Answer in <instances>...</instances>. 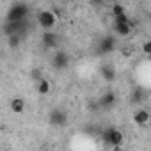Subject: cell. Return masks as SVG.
<instances>
[{
  "label": "cell",
  "mask_w": 151,
  "mask_h": 151,
  "mask_svg": "<svg viewBox=\"0 0 151 151\" xmlns=\"http://www.w3.org/2000/svg\"><path fill=\"white\" fill-rule=\"evenodd\" d=\"M27 14H29V6L27 4H22V2H16V4H13L9 7L6 18H7L9 23H20V22H23V18Z\"/></svg>",
  "instance_id": "6da1fadb"
},
{
  "label": "cell",
  "mask_w": 151,
  "mask_h": 151,
  "mask_svg": "<svg viewBox=\"0 0 151 151\" xmlns=\"http://www.w3.org/2000/svg\"><path fill=\"white\" fill-rule=\"evenodd\" d=\"M55 22H57V14H55L53 11L45 9V11H41V13L37 14V23H39V27H41V29H45V30L53 29Z\"/></svg>",
  "instance_id": "7a4b0ae2"
},
{
  "label": "cell",
  "mask_w": 151,
  "mask_h": 151,
  "mask_svg": "<svg viewBox=\"0 0 151 151\" xmlns=\"http://www.w3.org/2000/svg\"><path fill=\"white\" fill-rule=\"evenodd\" d=\"M105 142L109 144V146H121L123 144V140H124V137H123V133L119 132V130H116V128H110L109 132H105Z\"/></svg>",
  "instance_id": "3957f363"
},
{
  "label": "cell",
  "mask_w": 151,
  "mask_h": 151,
  "mask_svg": "<svg viewBox=\"0 0 151 151\" xmlns=\"http://www.w3.org/2000/svg\"><path fill=\"white\" fill-rule=\"evenodd\" d=\"M50 123L55 124V126H64V124L68 123L66 112H62V110H53V112H50Z\"/></svg>",
  "instance_id": "277c9868"
},
{
  "label": "cell",
  "mask_w": 151,
  "mask_h": 151,
  "mask_svg": "<svg viewBox=\"0 0 151 151\" xmlns=\"http://www.w3.org/2000/svg\"><path fill=\"white\" fill-rule=\"evenodd\" d=\"M68 62H69V57H68L64 52L55 53V57L52 59V64H53V68H57V69H64V68L68 66Z\"/></svg>",
  "instance_id": "5b68a950"
},
{
  "label": "cell",
  "mask_w": 151,
  "mask_h": 151,
  "mask_svg": "<svg viewBox=\"0 0 151 151\" xmlns=\"http://www.w3.org/2000/svg\"><path fill=\"white\" fill-rule=\"evenodd\" d=\"M147 121H149V112H147V110L140 109V110H135V112H133V123H135V124L144 126V124H147Z\"/></svg>",
  "instance_id": "8992f818"
},
{
  "label": "cell",
  "mask_w": 151,
  "mask_h": 151,
  "mask_svg": "<svg viewBox=\"0 0 151 151\" xmlns=\"http://www.w3.org/2000/svg\"><path fill=\"white\" fill-rule=\"evenodd\" d=\"M114 29H116V32L119 34V36H130L132 34V30H133V23L132 22H126V23H117V25H114Z\"/></svg>",
  "instance_id": "52a82bcc"
},
{
  "label": "cell",
  "mask_w": 151,
  "mask_h": 151,
  "mask_svg": "<svg viewBox=\"0 0 151 151\" xmlns=\"http://www.w3.org/2000/svg\"><path fill=\"white\" fill-rule=\"evenodd\" d=\"M43 43H45L46 48L57 46V34L52 32V30H45V34H43Z\"/></svg>",
  "instance_id": "ba28073f"
},
{
  "label": "cell",
  "mask_w": 151,
  "mask_h": 151,
  "mask_svg": "<svg viewBox=\"0 0 151 151\" xmlns=\"http://www.w3.org/2000/svg\"><path fill=\"white\" fill-rule=\"evenodd\" d=\"M25 110V101L22 98H13L11 100V112L13 114H22Z\"/></svg>",
  "instance_id": "9c48e42d"
},
{
  "label": "cell",
  "mask_w": 151,
  "mask_h": 151,
  "mask_svg": "<svg viewBox=\"0 0 151 151\" xmlns=\"http://www.w3.org/2000/svg\"><path fill=\"white\" fill-rule=\"evenodd\" d=\"M36 87H37V93H39V94H43V96H46V94L52 91V86H50V82H48L46 78H39Z\"/></svg>",
  "instance_id": "30bf717a"
},
{
  "label": "cell",
  "mask_w": 151,
  "mask_h": 151,
  "mask_svg": "<svg viewBox=\"0 0 151 151\" xmlns=\"http://www.w3.org/2000/svg\"><path fill=\"white\" fill-rule=\"evenodd\" d=\"M100 103H101L103 107H112V105L116 103V94H114V93H105V94L101 96Z\"/></svg>",
  "instance_id": "8fae6325"
},
{
  "label": "cell",
  "mask_w": 151,
  "mask_h": 151,
  "mask_svg": "<svg viewBox=\"0 0 151 151\" xmlns=\"http://www.w3.org/2000/svg\"><path fill=\"white\" fill-rule=\"evenodd\" d=\"M20 43H22V36H20V34L7 36V45H9V48H18Z\"/></svg>",
  "instance_id": "7c38bea8"
},
{
  "label": "cell",
  "mask_w": 151,
  "mask_h": 151,
  "mask_svg": "<svg viewBox=\"0 0 151 151\" xmlns=\"http://www.w3.org/2000/svg\"><path fill=\"white\" fill-rule=\"evenodd\" d=\"M114 43H116V41H114L112 37H105V39L101 41V45H100V46H101V52H110V50L114 48Z\"/></svg>",
  "instance_id": "4fadbf2b"
},
{
  "label": "cell",
  "mask_w": 151,
  "mask_h": 151,
  "mask_svg": "<svg viewBox=\"0 0 151 151\" xmlns=\"http://www.w3.org/2000/svg\"><path fill=\"white\" fill-rule=\"evenodd\" d=\"M103 77H105V80L112 82V80L116 78V73H114V69H112V68H103Z\"/></svg>",
  "instance_id": "5bb4252c"
},
{
  "label": "cell",
  "mask_w": 151,
  "mask_h": 151,
  "mask_svg": "<svg viewBox=\"0 0 151 151\" xmlns=\"http://www.w3.org/2000/svg\"><path fill=\"white\" fill-rule=\"evenodd\" d=\"M121 14H126V13H124V7H123L121 4H114V6H112V16L116 18V16H121Z\"/></svg>",
  "instance_id": "9a60e30c"
},
{
  "label": "cell",
  "mask_w": 151,
  "mask_h": 151,
  "mask_svg": "<svg viewBox=\"0 0 151 151\" xmlns=\"http://www.w3.org/2000/svg\"><path fill=\"white\" fill-rule=\"evenodd\" d=\"M114 20H116V25H117V23H126V22H130L126 14H121V16H116Z\"/></svg>",
  "instance_id": "2e32d148"
},
{
  "label": "cell",
  "mask_w": 151,
  "mask_h": 151,
  "mask_svg": "<svg viewBox=\"0 0 151 151\" xmlns=\"http://www.w3.org/2000/svg\"><path fill=\"white\" fill-rule=\"evenodd\" d=\"M142 50H144L146 55H149V53H151V41H146V43L142 45Z\"/></svg>",
  "instance_id": "e0dca14e"
},
{
  "label": "cell",
  "mask_w": 151,
  "mask_h": 151,
  "mask_svg": "<svg viewBox=\"0 0 151 151\" xmlns=\"http://www.w3.org/2000/svg\"><path fill=\"white\" fill-rule=\"evenodd\" d=\"M45 151H50V149H45Z\"/></svg>",
  "instance_id": "ac0fdd59"
}]
</instances>
